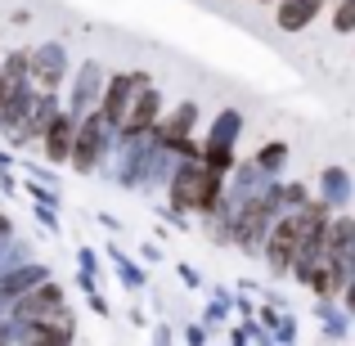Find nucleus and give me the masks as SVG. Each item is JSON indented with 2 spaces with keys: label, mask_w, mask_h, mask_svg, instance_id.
Returning <instances> with one entry per match:
<instances>
[{
  "label": "nucleus",
  "mask_w": 355,
  "mask_h": 346,
  "mask_svg": "<svg viewBox=\"0 0 355 346\" xmlns=\"http://www.w3.org/2000/svg\"><path fill=\"white\" fill-rule=\"evenodd\" d=\"M184 346H207V324H184Z\"/></svg>",
  "instance_id": "a878e982"
},
{
  "label": "nucleus",
  "mask_w": 355,
  "mask_h": 346,
  "mask_svg": "<svg viewBox=\"0 0 355 346\" xmlns=\"http://www.w3.org/2000/svg\"><path fill=\"white\" fill-rule=\"evenodd\" d=\"M45 279H54L50 261H23V266L5 270V275H0V311H9L18 297H27L36 284H45Z\"/></svg>",
  "instance_id": "1a4fd4ad"
},
{
  "label": "nucleus",
  "mask_w": 355,
  "mask_h": 346,
  "mask_svg": "<svg viewBox=\"0 0 355 346\" xmlns=\"http://www.w3.org/2000/svg\"><path fill=\"white\" fill-rule=\"evenodd\" d=\"M315 198H324L333 211H347L355 202V184H351V171L347 166H324L320 171V184H315Z\"/></svg>",
  "instance_id": "9b49d317"
},
{
  "label": "nucleus",
  "mask_w": 355,
  "mask_h": 346,
  "mask_svg": "<svg viewBox=\"0 0 355 346\" xmlns=\"http://www.w3.org/2000/svg\"><path fill=\"white\" fill-rule=\"evenodd\" d=\"M113 144H117V130L113 121L104 113H90L77 121V148H72V171L77 175H95V171H108V162H113Z\"/></svg>",
  "instance_id": "f257e3e1"
},
{
  "label": "nucleus",
  "mask_w": 355,
  "mask_h": 346,
  "mask_svg": "<svg viewBox=\"0 0 355 346\" xmlns=\"http://www.w3.org/2000/svg\"><path fill=\"white\" fill-rule=\"evenodd\" d=\"M198 117H202V108L193 104V99L166 104V113L157 117V126H153V139L166 148V153L180 157V153H184V144H189V139H198V135H193V130H198Z\"/></svg>",
  "instance_id": "20e7f679"
},
{
  "label": "nucleus",
  "mask_w": 355,
  "mask_h": 346,
  "mask_svg": "<svg viewBox=\"0 0 355 346\" xmlns=\"http://www.w3.org/2000/svg\"><path fill=\"white\" fill-rule=\"evenodd\" d=\"M135 257H139V261H144V266H162V261H166V252H162V248H157V243H153V239H144V243H139V248H135Z\"/></svg>",
  "instance_id": "b1692460"
},
{
  "label": "nucleus",
  "mask_w": 355,
  "mask_h": 346,
  "mask_svg": "<svg viewBox=\"0 0 355 346\" xmlns=\"http://www.w3.org/2000/svg\"><path fill=\"white\" fill-rule=\"evenodd\" d=\"M14 239V220H9V211H0V248Z\"/></svg>",
  "instance_id": "473e14b6"
},
{
  "label": "nucleus",
  "mask_w": 355,
  "mask_h": 346,
  "mask_svg": "<svg viewBox=\"0 0 355 346\" xmlns=\"http://www.w3.org/2000/svg\"><path fill=\"white\" fill-rule=\"evenodd\" d=\"M275 342H279V346H293V342H297V320H293V311H284V320L275 324Z\"/></svg>",
  "instance_id": "4be33fe9"
},
{
  "label": "nucleus",
  "mask_w": 355,
  "mask_h": 346,
  "mask_svg": "<svg viewBox=\"0 0 355 346\" xmlns=\"http://www.w3.org/2000/svg\"><path fill=\"white\" fill-rule=\"evenodd\" d=\"M32 216H36V225H45V234H54V239H59V234H63L59 207H32Z\"/></svg>",
  "instance_id": "412c9836"
},
{
  "label": "nucleus",
  "mask_w": 355,
  "mask_h": 346,
  "mask_svg": "<svg viewBox=\"0 0 355 346\" xmlns=\"http://www.w3.org/2000/svg\"><path fill=\"white\" fill-rule=\"evenodd\" d=\"M148 342H153V346H175V333H171V324H162V320H157L153 329H148Z\"/></svg>",
  "instance_id": "393cba45"
},
{
  "label": "nucleus",
  "mask_w": 355,
  "mask_h": 346,
  "mask_svg": "<svg viewBox=\"0 0 355 346\" xmlns=\"http://www.w3.org/2000/svg\"><path fill=\"white\" fill-rule=\"evenodd\" d=\"M77 270H90V275H99V257H95V248H77Z\"/></svg>",
  "instance_id": "bb28decb"
},
{
  "label": "nucleus",
  "mask_w": 355,
  "mask_h": 346,
  "mask_svg": "<svg viewBox=\"0 0 355 346\" xmlns=\"http://www.w3.org/2000/svg\"><path fill=\"white\" fill-rule=\"evenodd\" d=\"M230 311H234V293H230V288H211V297H207V306H202V320L198 324L216 329V324L230 320Z\"/></svg>",
  "instance_id": "f3484780"
},
{
  "label": "nucleus",
  "mask_w": 355,
  "mask_h": 346,
  "mask_svg": "<svg viewBox=\"0 0 355 346\" xmlns=\"http://www.w3.org/2000/svg\"><path fill=\"white\" fill-rule=\"evenodd\" d=\"M68 311V288L59 284V279H45V284H36L27 297H18L14 306H9V320L14 324H36V320H50V315Z\"/></svg>",
  "instance_id": "423d86ee"
},
{
  "label": "nucleus",
  "mask_w": 355,
  "mask_h": 346,
  "mask_svg": "<svg viewBox=\"0 0 355 346\" xmlns=\"http://www.w3.org/2000/svg\"><path fill=\"white\" fill-rule=\"evenodd\" d=\"M72 148H77V117L63 108L59 117H54V126L45 130V139H41V157H45V166H68L72 162Z\"/></svg>",
  "instance_id": "9d476101"
},
{
  "label": "nucleus",
  "mask_w": 355,
  "mask_h": 346,
  "mask_svg": "<svg viewBox=\"0 0 355 346\" xmlns=\"http://www.w3.org/2000/svg\"><path fill=\"white\" fill-rule=\"evenodd\" d=\"M126 320L135 324V329H153V324H148V311H144V306H130V311H126Z\"/></svg>",
  "instance_id": "c756f323"
},
{
  "label": "nucleus",
  "mask_w": 355,
  "mask_h": 346,
  "mask_svg": "<svg viewBox=\"0 0 355 346\" xmlns=\"http://www.w3.org/2000/svg\"><path fill=\"white\" fill-rule=\"evenodd\" d=\"M108 266H113L117 284L126 288V293H144V288H148V266L139 257H126V252L113 248V243H108Z\"/></svg>",
  "instance_id": "ddd939ff"
},
{
  "label": "nucleus",
  "mask_w": 355,
  "mask_h": 346,
  "mask_svg": "<svg viewBox=\"0 0 355 346\" xmlns=\"http://www.w3.org/2000/svg\"><path fill=\"white\" fill-rule=\"evenodd\" d=\"M104 86H108V68L99 59H86L77 72H72L68 81V99H63V108H68L72 117H90L99 108V99H104Z\"/></svg>",
  "instance_id": "7ed1b4c3"
},
{
  "label": "nucleus",
  "mask_w": 355,
  "mask_h": 346,
  "mask_svg": "<svg viewBox=\"0 0 355 346\" xmlns=\"http://www.w3.org/2000/svg\"><path fill=\"white\" fill-rule=\"evenodd\" d=\"M9 23H14V27H27V23H32V9H14V14H9Z\"/></svg>",
  "instance_id": "72a5a7b5"
},
{
  "label": "nucleus",
  "mask_w": 355,
  "mask_h": 346,
  "mask_svg": "<svg viewBox=\"0 0 355 346\" xmlns=\"http://www.w3.org/2000/svg\"><path fill=\"white\" fill-rule=\"evenodd\" d=\"M329 27H333V32H342V36H355V0H333Z\"/></svg>",
  "instance_id": "aec40b11"
},
{
  "label": "nucleus",
  "mask_w": 355,
  "mask_h": 346,
  "mask_svg": "<svg viewBox=\"0 0 355 346\" xmlns=\"http://www.w3.org/2000/svg\"><path fill=\"white\" fill-rule=\"evenodd\" d=\"M77 342V320L72 311H59L36 324H14V346H72Z\"/></svg>",
  "instance_id": "0eeeda50"
},
{
  "label": "nucleus",
  "mask_w": 355,
  "mask_h": 346,
  "mask_svg": "<svg viewBox=\"0 0 355 346\" xmlns=\"http://www.w3.org/2000/svg\"><path fill=\"white\" fill-rule=\"evenodd\" d=\"M99 225H104L108 234H121V220L117 216H99Z\"/></svg>",
  "instance_id": "f704fd0d"
},
{
  "label": "nucleus",
  "mask_w": 355,
  "mask_h": 346,
  "mask_svg": "<svg viewBox=\"0 0 355 346\" xmlns=\"http://www.w3.org/2000/svg\"><path fill=\"white\" fill-rule=\"evenodd\" d=\"M86 302H90V311H95V315H113V306H108V297H104V293H90Z\"/></svg>",
  "instance_id": "7c9ffc66"
},
{
  "label": "nucleus",
  "mask_w": 355,
  "mask_h": 346,
  "mask_svg": "<svg viewBox=\"0 0 355 346\" xmlns=\"http://www.w3.org/2000/svg\"><path fill=\"white\" fill-rule=\"evenodd\" d=\"M72 81V54L63 41L32 45V86L36 90H63Z\"/></svg>",
  "instance_id": "39448f33"
},
{
  "label": "nucleus",
  "mask_w": 355,
  "mask_h": 346,
  "mask_svg": "<svg viewBox=\"0 0 355 346\" xmlns=\"http://www.w3.org/2000/svg\"><path fill=\"white\" fill-rule=\"evenodd\" d=\"M324 5H329V0H275L270 9H275L279 32H306V27L324 14Z\"/></svg>",
  "instance_id": "f8f14e48"
},
{
  "label": "nucleus",
  "mask_w": 355,
  "mask_h": 346,
  "mask_svg": "<svg viewBox=\"0 0 355 346\" xmlns=\"http://www.w3.org/2000/svg\"><path fill=\"white\" fill-rule=\"evenodd\" d=\"M0 193H23V180H14V171H0Z\"/></svg>",
  "instance_id": "c85d7f7f"
},
{
  "label": "nucleus",
  "mask_w": 355,
  "mask_h": 346,
  "mask_svg": "<svg viewBox=\"0 0 355 346\" xmlns=\"http://www.w3.org/2000/svg\"><path fill=\"white\" fill-rule=\"evenodd\" d=\"M23 193L32 198V207H63L59 184H45V180H32V175H27V180H23Z\"/></svg>",
  "instance_id": "6ab92c4d"
},
{
  "label": "nucleus",
  "mask_w": 355,
  "mask_h": 346,
  "mask_svg": "<svg viewBox=\"0 0 355 346\" xmlns=\"http://www.w3.org/2000/svg\"><path fill=\"white\" fill-rule=\"evenodd\" d=\"M171 270H175V279H180L184 288H202V270H198V266H189V261H175Z\"/></svg>",
  "instance_id": "5701e85b"
},
{
  "label": "nucleus",
  "mask_w": 355,
  "mask_h": 346,
  "mask_svg": "<svg viewBox=\"0 0 355 346\" xmlns=\"http://www.w3.org/2000/svg\"><path fill=\"white\" fill-rule=\"evenodd\" d=\"M153 86V77H148V68H113L108 72V86H104V99H99V113L113 121V130L121 126V117L130 113V104H135L139 90Z\"/></svg>",
  "instance_id": "f03ea898"
},
{
  "label": "nucleus",
  "mask_w": 355,
  "mask_h": 346,
  "mask_svg": "<svg viewBox=\"0 0 355 346\" xmlns=\"http://www.w3.org/2000/svg\"><path fill=\"white\" fill-rule=\"evenodd\" d=\"M338 306H342V311H347L351 320H355V279H351V284H347V293L338 297Z\"/></svg>",
  "instance_id": "2f4dec72"
},
{
  "label": "nucleus",
  "mask_w": 355,
  "mask_h": 346,
  "mask_svg": "<svg viewBox=\"0 0 355 346\" xmlns=\"http://www.w3.org/2000/svg\"><path fill=\"white\" fill-rule=\"evenodd\" d=\"M162 113H166L162 90H157V86L139 90V95H135V104H130V113L121 117V126H117V139H121V144H130V139L153 135V126H157V117H162Z\"/></svg>",
  "instance_id": "6e6552de"
},
{
  "label": "nucleus",
  "mask_w": 355,
  "mask_h": 346,
  "mask_svg": "<svg viewBox=\"0 0 355 346\" xmlns=\"http://www.w3.org/2000/svg\"><path fill=\"white\" fill-rule=\"evenodd\" d=\"M252 162H257L270 180H284L288 162H293V144H288V139H266V144L252 153Z\"/></svg>",
  "instance_id": "2eb2a0df"
},
{
  "label": "nucleus",
  "mask_w": 355,
  "mask_h": 346,
  "mask_svg": "<svg viewBox=\"0 0 355 346\" xmlns=\"http://www.w3.org/2000/svg\"><path fill=\"white\" fill-rule=\"evenodd\" d=\"M77 288H81V293H99V275H90V270H77Z\"/></svg>",
  "instance_id": "cd10ccee"
},
{
  "label": "nucleus",
  "mask_w": 355,
  "mask_h": 346,
  "mask_svg": "<svg viewBox=\"0 0 355 346\" xmlns=\"http://www.w3.org/2000/svg\"><path fill=\"white\" fill-rule=\"evenodd\" d=\"M243 126H248V117L239 113L234 104H225L216 117H211V130H207V144H220V148H234L239 144V135H243Z\"/></svg>",
  "instance_id": "4468645a"
},
{
  "label": "nucleus",
  "mask_w": 355,
  "mask_h": 346,
  "mask_svg": "<svg viewBox=\"0 0 355 346\" xmlns=\"http://www.w3.org/2000/svg\"><path fill=\"white\" fill-rule=\"evenodd\" d=\"M279 198H284V211H302L315 198V189L306 180H279Z\"/></svg>",
  "instance_id": "a211bd4d"
},
{
  "label": "nucleus",
  "mask_w": 355,
  "mask_h": 346,
  "mask_svg": "<svg viewBox=\"0 0 355 346\" xmlns=\"http://www.w3.org/2000/svg\"><path fill=\"white\" fill-rule=\"evenodd\" d=\"M315 315H320V333H324V342H342L351 333V315L342 311L338 302H320L315 306Z\"/></svg>",
  "instance_id": "dca6fc26"
}]
</instances>
